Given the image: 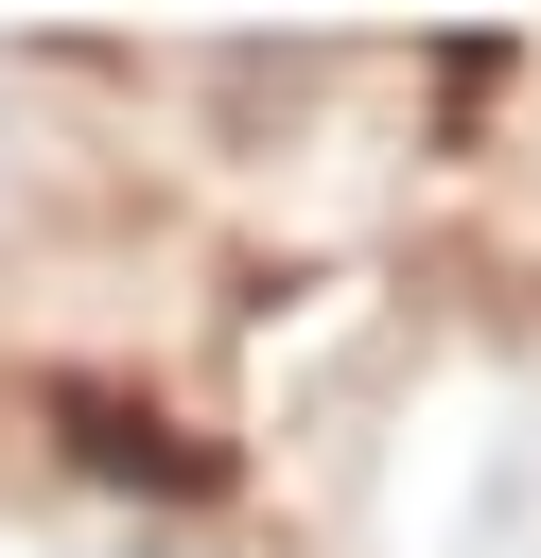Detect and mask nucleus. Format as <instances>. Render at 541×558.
<instances>
[{
	"mask_svg": "<svg viewBox=\"0 0 541 558\" xmlns=\"http://www.w3.org/2000/svg\"><path fill=\"white\" fill-rule=\"evenodd\" d=\"M87 558H175V541H87Z\"/></svg>",
	"mask_w": 541,
	"mask_h": 558,
	"instance_id": "1",
	"label": "nucleus"
}]
</instances>
